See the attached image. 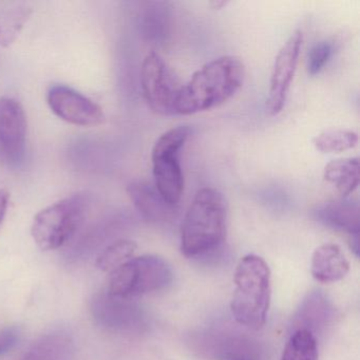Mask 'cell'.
<instances>
[{
  "mask_svg": "<svg viewBox=\"0 0 360 360\" xmlns=\"http://www.w3.org/2000/svg\"><path fill=\"white\" fill-rule=\"evenodd\" d=\"M244 79L245 66L238 56H221L207 63L181 87L176 115H195L221 106L241 89Z\"/></svg>",
  "mask_w": 360,
  "mask_h": 360,
  "instance_id": "1",
  "label": "cell"
},
{
  "mask_svg": "<svg viewBox=\"0 0 360 360\" xmlns=\"http://www.w3.org/2000/svg\"><path fill=\"white\" fill-rule=\"evenodd\" d=\"M227 203L218 189H200L183 220L181 252L186 258L202 256L218 248L226 235Z\"/></svg>",
  "mask_w": 360,
  "mask_h": 360,
  "instance_id": "2",
  "label": "cell"
},
{
  "mask_svg": "<svg viewBox=\"0 0 360 360\" xmlns=\"http://www.w3.org/2000/svg\"><path fill=\"white\" fill-rule=\"evenodd\" d=\"M231 309L238 323L259 330L265 326L271 303V271L257 255H248L238 263Z\"/></svg>",
  "mask_w": 360,
  "mask_h": 360,
  "instance_id": "3",
  "label": "cell"
},
{
  "mask_svg": "<svg viewBox=\"0 0 360 360\" xmlns=\"http://www.w3.org/2000/svg\"><path fill=\"white\" fill-rule=\"evenodd\" d=\"M89 206V195L77 193L44 208L31 225L37 245L44 252L63 248L83 224Z\"/></svg>",
  "mask_w": 360,
  "mask_h": 360,
  "instance_id": "4",
  "label": "cell"
},
{
  "mask_svg": "<svg viewBox=\"0 0 360 360\" xmlns=\"http://www.w3.org/2000/svg\"><path fill=\"white\" fill-rule=\"evenodd\" d=\"M189 134L187 126L172 128L160 136L151 151L155 189L172 207L178 205L184 193L180 155Z\"/></svg>",
  "mask_w": 360,
  "mask_h": 360,
  "instance_id": "5",
  "label": "cell"
},
{
  "mask_svg": "<svg viewBox=\"0 0 360 360\" xmlns=\"http://www.w3.org/2000/svg\"><path fill=\"white\" fill-rule=\"evenodd\" d=\"M172 271L165 260L153 255L131 258L111 271L108 295L127 299L165 288L172 282Z\"/></svg>",
  "mask_w": 360,
  "mask_h": 360,
  "instance_id": "6",
  "label": "cell"
},
{
  "mask_svg": "<svg viewBox=\"0 0 360 360\" xmlns=\"http://www.w3.org/2000/svg\"><path fill=\"white\" fill-rule=\"evenodd\" d=\"M141 87L153 112L163 117L176 115V103L182 85L157 52H149L143 60Z\"/></svg>",
  "mask_w": 360,
  "mask_h": 360,
  "instance_id": "7",
  "label": "cell"
},
{
  "mask_svg": "<svg viewBox=\"0 0 360 360\" xmlns=\"http://www.w3.org/2000/svg\"><path fill=\"white\" fill-rule=\"evenodd\" d=\"M26 112L15 98H0V164L18 167L24 162L27 148Z\"/></svg>",
  "mask_w": 360,
  "mask_h": 360,
  "instance_id": "8",
  "label": "cell"
},
{
  "mask_svg": "<svg viewBox=\"0 0 360 360\" xmlns=\"http://www.w3.org/2000/svg\"><path fill=\"white\" fill-rule=\"evenodd\" d=\"M303 35L296 30L278 52L271 69L269 79V98L266 108L271 115L281 112L298 66L299 56L302 47Z\"/></svg>",
  "mask_w": 360,
  "mask_h": 360,
  "instance_id": "9",
  "label": "cell"
},
{
  "mask_svg": "<svg viewBox=\"0 0 360 360\" xmlns=\"http://www.w3.org/2000/svg\"><path fill=\"white\" fill-rule=\"evenodd\" d=\"M47 103L56 117L72 125L94 127L105 120L100 105L67 86H52L47 94Z\"/></svg>",
  "mask_w": 360,
  "mask_h": 360,
  "instance_id": "10",
  "label": "cell"
},
{
  "mask_svg": "<svg viewBox=\"0 0 360 360\" xmlns=\"http://www.w3.org/2000/svg\"><path fill=\"white\" fill-rule=\"evenodd\" d=\"M349 263L336 244H322L311 256V273L314 279L322 283L339 281L347 275Z\"/></svg>",
  "mask_w": 360,
  "mask_h": 360,
  "instance_id": "11",
  "label": "cell"
},
{
  "mask_svg": "<svg viewBox=\"0 0 360 360\" xmlns=\"http://www.w3.org/2000/svg\"><path fill=\"white\" fill-rule=\"evenodd\" d=\"M319 222L352 236H359V205L347 198L328 202L315 212Z\"/></svg>",
  "mask_w": 360,
  "mask_h": 360,
  "instance_id": "12",
  "label": "cell"
},
{
  "mask_svg": "<svg viewBox=\"0 0 360 360\" xmlns=\"http://www.w3.org/2000/svg\"><path fill=\"white\" fill-rule=\"evenodd\" d=\"M127 193L134 207L147 221L162 222L167 220L174 212V207L148 183L134 181L128 184Z\"/></svg>",
  "mask_w": 360,
  "mask_h": 360,
  "instance_id": "13",
  "label": "cell"
},
{
  "mask_svg": "<svg viewBox=\"0 0 360 360\" xmlns=\"http://www.w3.org/2000/svg\"><path fill=\"white\" fill-rule=\"evenodd\" d=\"M323 179L336 187L341 197H349L359 185V159L345 158L328 162L324 167Z\"/></svg>",
  "mask_w": 360,
  "mask_h": 360,
  "instance_id": "14",
  "label": "cell"
},
{
  "mask_svg": "<svg viewBox=\"0 0 360 360\" xmlns=\"http://www.w3.org/2000/svg\"><path fill=\"white\" fill-rule=\"evenodd\" d=\"M32 14L28 5H16L0 11V46L10 47Z\"/></svg>",
  "mask_w": 360,
  "mask_h": 360,
  "instance_id": "15",
  "label": "cell"
},
{
  "mask_svg": "<svg viewBox=\"0 0 360 360\" xmlns=\"http://www.w3.org/2000/svg\"><path fill=\"white\" fill-rule=\"evenodd\" d=\"M314 147L322 153L349 150L358 144L357 132L345 128H330L311 139Z\"/></svg>",
  "mask_w": 360,
  "mask_h": 360,
  "instance_id": "16",
  "label": "cell"
},
{
  "mask_svg": "<svg viewBox=\"0 0 360 360\" xmlns=\"http://www.w3.org/2000/svg\"><path fill=\"white\" fill-rule=\"evenodd\" d=\"M281 360H318L317 341L311 330L299 328L286 342Z\"/></svg>",
  "mask_w": 360,
  "mask_h": 360,
  "instance_id": "17",
  "label": "cell"
},
{
  "mask_svg": "<svg viewBox=\"0 0 360 360\" xmlns=\"http://www.w3.org/2000/svg\"><path fill=\"white\" fill-rule=\"evenodd\" d=\"M136 250V242L128 239L117 240L107 246L98 255L96 261V269L105 271V273H111L130 260L134 257Z\"/></svg>",
  "mask_w": 360,
  "mask_h": 360,
  "instance_id": "18",
  "label": "cell"
},
{
  "mask_svg": "<svg viewBox=\"0 0 360 360\" xmlns=\"http://www.w3.org/2000/svg\"><path fill=\"white\" fill-rule=\"evenodd\" d=\"M70 345V338L62 333L47 335L33 345L22 360L56 359L69 352Z\"/></svg>",
  "mask_w": 360,
  "mask_h": 360,
  "instance_id": "19",
  "label": "cell"
},
{
  "mask_svg": "<svg viewBox=\"0 0 360 360\" xmlns=\"http://www.w3.org/2000/svg\"><path fill=\"white\" fill-rule=\"evenodd\" d=\"M332 56V45L326 41H321L314 46L307 56V72L309 75H318L326 66Z\"/></svg>",
  "mask_w": 360,
  "mask_h": 360,
  "instance_id": "20",
  "label": "cell"
},
{
  "mask_svg": "<svg viewBox=\"0 0 360 360\" xmlns=\"http://www.w3.org/2000/svg\"><path fill=\"white\" fill-rule=\"evenodd\" d=\"M20 337V328L14 326L0 330V355L13 349L18 345Z\"/></svg>",
  "mask_w": 360,
  "mask_h": 360,
  "instance_id": "21",
  "label": "cell"
},
{
  "mask_svg": "<svg viewBox=\"0 0 360 360\" xmlns=\"http://www.w3.org/2000/svg\"><path fill=\"white\" fill-rule=\"evenodd\" d=\"M10 193L7 189L0 188V226L5 220L9 207Z\"/></svg>",
  "mask_w": 360,
  "mask_h": 360,
  "instance_id": "22",
  "label": "cell"
},
{
  "mask_svg": "<svg viewBox=\"0 0 360 360\" xmlns=\"http://www.w3.org/2000/svg\"><path fill=\"white\" fill-rule=\"evenodd\" d=\"M227 4H229V1H225V0H212L210 5L212 6V9L220 10L225 7Z\"/></svg>",
  "mask_w": 360,
  "mask_h": 360,
  "instance_id": "23",
  "label": "cell"
}]
</instances>
